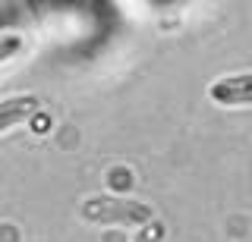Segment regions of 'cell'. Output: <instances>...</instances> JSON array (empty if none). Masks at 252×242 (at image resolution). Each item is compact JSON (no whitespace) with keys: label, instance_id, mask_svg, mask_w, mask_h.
Here are the masks:
<instances>
[{"label":"cell","instance_id":"cell-1","mask_svg":"<svg viewBox=\"0 0 252 242\" xmlns=\"http://www.w3.org/2000/svg\"><path fill=\"white\" fill-rule=\"evenodd\" d=\"M79 217L94 226H142L155 217L152 205L139 198H123V195H89L79 201Z\"/></svg>","mask_w":252,"mask_h":242},{"label":"cell","instance_id":"cell-2","mask_svg":"<svg viewBox=\"0 0 252 242\" xmlns=\"http://www.w3.org/2000/svg\"><path fill=\"white\" fill-rule=\"evenodd\" d=\"M208 98H211V104L230 107V110L249 107V104H252V76H249V73L220 76L218 82L208 85Z\"/></svg>","mask_w":252,"mask_h":242},{"label":"cell","instance_id":"cell-3","mask_svg":"<svg viewBox=\"0 0 252 242\" xmlns=\"http://www.w3.org/2000/svg\"><path fill=\"white\" fill-rule=\"evenodd\" d=\"M41 98L38 95H10L0 101V132H10L13 126H22L26 120L38 113Z\"/></svg>","mask_w":252,"mask_h":242},{"label":"cell","instance_id":"cell-4","mask_svg":"<svg viewBox=\"0 0 252 242\" xmlns=\"http://www.w3.org/2000/svg\"><path fill=\"white\" fill-rule=\"evenodd\" d=\"M132 242H167V226H164V220L152 217L148 223H142L139 230H136Z\"/></svg>","mask_w":252,"mask_h":242},{"label":"cell","instance_id":"cell-5","mask_svg":"<svg viewBox=\"0 0 252 242\" xmlns=\"http://www.w3.org/2000/svg\"><path fill=\"white\" fill-rule=\"evenodd\" d=\"M19 51H22V38L19 35H0V63L13 60Z\"/></svg>","mask_w":252,"mask_h":242}]
</instances>
